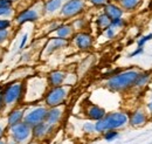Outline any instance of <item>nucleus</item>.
I'll use <instances>...</instances> for the list:
<instances>
[{
    "label": "nucleus",
    "instance_id": "1",
    "mask_svg": "<svg viewBox=\"0 0 152 144\" xmlns=\"http://www.w3.org/2000/svg\"><path fill=\"white\" fill-rule=\"evenodd\" d=\"M23 82H25V91H23L22 101L25 103H31V104L43 98L48 90L47 87H49L47 79L34 75L27 77Z\"/></svg>",
    "mask_w": 152,
    "mask_h": 144
},
{
    "label": "nucleus",
    "instance_id": "2",
    "mask_svg": "<svg viewBox=\"0 0 152 144\" xmlns=\"http://www.w3.org/2000/svg\"><path fill=\"white\" fill-rule=\"evenodd\" d=\"M139 71L134 69V68H130L123 72L116 73L114 75H111L108 81L105 82V86L108 89L111 91H124L130 88H132L134 86V82L139 75Z\"/></svg>",
    "mask_w": 152,
    "mask_h": 144
},
{
    "label": "nucleus",
    "instance_id": "3",
    "mask_svg": "<svg viewBox=\"0 0 152 144\" xmlns=\"http://www.w3.org/2000/svg\"><path fill=\"white\" fill-rule=\"evenodd\" d=\"M129 123V116L123 111H115L105 114L103 118L96 121V132L103 134L108 130H116Z\"/></svg>",
    "mask_w": 152,
    "mask_h": 144
},
{
    "label": "nucleus",
    "instance_id": "4",
    "mask_svg": "<svg viewBox=\"0 0 152 144\" xmlns=\"http://www.w3.org/2000/svg\"><path fill=\"white\" fill-rule=\"evenodd\" d=\"M23 91H25V82L23 81L17 80V81H12V82L5 84L1 90L5 107L13 108V107L18 106L20 102H22Z\"/></svg>",
    "mask_w": 152,
    "mask_h": 144
},
{
    "label": "nucleus",
    "instance_id": "5",
    "mask_svg": "<svg viewBox=\"0 0 152 144\" xmlns=\"http://www.w3.org/2000/svg\"><path fill=\"white\" fill-rule=\"evenodd\" d=\"M70 91V86L68 84H62L58 87H49V89L47 90L43 100L45 103L48 108L52 107H57V106H62Z\"/></svg>",
    "mask_w": 152,
    "mask_h": 144
},
{
    "label": "nucleus",
    "instance_id": "6",
    "mask_svg": "<svg viewBox=\"0 0 152 144\" xmlns=\"http://www.w3.org/2000/svg\"><path fill=\"white\" fill-rule=\"evenodd\" d=\"M43 15V1H34V4L22 11L14 17V21L17 25H23L26 22H34Z\"/></svg>",
    "mask_w": 152,
    "mask_h": 144
},
{
    "label": "nucleus",
    "instance_id": "7",
    "mask_svg": "<svg viewBox=\"0 0 152 144\" xmlns=\"http://www.w3.org/2000/svg\"><path fill=\"white\" fill-rule=\"evenodd\" d=\"M87 7L86 0H66L60 10V17L64 20L78 17L84 12Z\"/></svg>",
    "mask_w": 152,
    "mask_h": 144
},
{
    "label": "nucleus",
    "instance_id": "8",
    "mask_svg": "<svg viewBox=\"0 0 152 144\" xmlns=\"http://www.w3.org/2000/svg\"><path fill=\"white\" fill-rule=\"evenodd\" d=\"M47 111L48 108L43 107V106H38V107H33L31 109L26 108L25 111V116H23V122L27 123L29 126H35L45 122L46 117H47Z\"/></svg>",
    "mask_w": 152,
    "mask_h": 144
},
{
    "label": "nucleus",
    "instance_id": "9",
    "mask_svg": "<svg viewBox=\"0 0 152 144\" xmlns=\"http://www.w3.org/2000/svg\"><path fill=\"white\" fill-rule=\"evenodd\" d=\"M7 129L10 131V135H11L12 140L15 141L18 144L25 143L32 136V126H29L23 121L18 123V124H15V126H10Z\"/></svg>",
    "mask_w": 152,
    "mask_h": 144
},
{
    "label": "nucleus",
    "instance_id": "10",
    "mask_svg": "<svg viewBox=\"0 0 152 144\" xmlns=\"http://www.w3.org/2000/svg\"><path fill=\"white\" fill-rule=\"evenodd\" d=\"M74 43L80 51H89L93 47L94 37L87 32H78L74 34Z\"/></svg>",
    "mask_w": 152,
    "mask_h": 144
},
{
    "label": "nucleus",
    "instance_id": "11",
    "mask_svg": "<svg viewBox=\"0 0 152 144\" xmlns=\"http://www.w3.org/2000/svg\"><path fill=\"white\" fill-rule=\"evenodd\" d=\"M67 46H68V40L67 39H62V37L55 36V37H52L47 42V45L45 46V53L47 55H50L53 54L54 52L60 51V49H62V48H64Z\"/></svg>",
    "mask_w": 152,
    "mask_h": 144
},
{
    "label": "nucleus",
    "instance_id": "12",
    "mask_svg": "<svg viewBox=\"0 0 152 144\" xmlns=\"http://www.w3.org/2000/svg\"><path fill=\"white\" fill-rule=\"evenodd\" d=\"M84 112H86V116L91 120V121H98L101 118L104 117V115L107 114L105 109L97 106L95 103H88L86 106V109H84Z\"/></svg>",
    "mask_w": 152,
    "mask_h": 144
},
{
    "label": "nucleus",
    "instance_id": "13",
    "mask_svg": "<svg viewBox=\"0 0 152 144\" xmlns=\"http://www.w3.org/2000/svg\"><path fill=\"white\" fill-rule=\"evenodd\" d=\"M67 77H68V73L63 72V71H53L52 73H49L48 77H47L48 86L49 87H58V86L66 84Z\"/></svg>",
    "mask_w": 152,
    "mask_h": 144
},
{
    "label": "nucleus",
    "instance_id": "14",
    "mask_svg": "<svg viewBox=\"0 0 152 144\" xmlns=\"http://www.w3.org/2000/svg\"><path fill=\"white\" fill-rule=\"evenodd\" d=\"M63 106V104H62ZM62 106H57V107H52V108H48L47 111V117H46V122L50 126H56L58 124V122L61 121L62 116H63V112H64V109Z\"/></svg>",
    "mask_w": 152,
    "mask_h": 144
},
{
    "label": "nucleus",
    "instance_id": "15",
    "mask_svg": "<svg viewBox=\"0 0 152 144\" xmlns=\"http://www.w3.org/2000/svg\"><path fill=\"white\" fill-rule=\"evenodd\" d=\"M54 130V126H50L48 124L46 121L40 123L38 126H33L32 128V136L34 138H38V140H42L45 138L46 136H48L49 134H52V131Z\"/></svg>",
    "mask_w": 152,
    "mask_h": 144
},
{
    "label": "nucleus",
    "instance_id": "16",
    "mask_svg": "<svg viewBox=\"0 0 152 144\" xmlns=\"http://www.w3.org/2000/svg\"><path fill=\"white\" fill-rule=\"evenodd\" d=\"M25 111H26V108H23V107H18V108L12 109L7 115V128L22 122L23 116H25Z\"/></svg>",
    "mask_w": 152,
    "mask_h": 144
},
{
    "label": "nucleus",
    "instance_id": "17",
    "mask_svg": "<svg viewBox=\"0 0 152 144\" xmlns=\"http://www.w3.org/2000/svg\"><path fill=\"white\" fill-rule=\"evenodd\" d=\"M103 12L111 19H117V18H122L123 14H124V11L123 8L119 6L118 2H113V1H109L104 7H103Z\"/></svg>",
    "mask_w": 152,
    "mask_h": 144
},
{
    "label": "nucleus",
    "instance_id": "18",
    "mask_svg": "<svg viewBox=\"0 0 152 144\" xmlns=\"http://www.w3.org/2000/svg\"><path fill=\"white\" fill-rule=\"evenodd\" d=\"M63 0H45L43 1V15H53L60 13V10L63 5Z\"/></svg>",
    "mask_w": 152,
    "mask_h": 144
},
{
    "label": "nucleus",
    "instance_id": "19",
    "mask_svg": "<svg viewBox=\"0 0 152 144\" xmlns=\"http://www.w3.org/2000/svg\"><path fill=\"white\" fill-rule=\"evenodd\" d=\"M54 33H55V35L57 37H62V39L69 40L72 36H74L75 31H74L72 24H61L54 31Z\"/></svg>",
    "mask_w": 152,
    "mask_h": 144
},
{
    "label": "nucleus",
    "instance_id": "20",
    "mask_svg": "<svg viewBox=\"0 0 152 144\" xmlns=\"http://www.w3.org/2000/svg\"><path fill=\"white\" fill-rule=\"evenodd\" d=\"M148 116L143 110H136L129 116V123L132 126H142L146 123Z\"/></svg>",
    "mask_w": 152,
    "mask_h": 144
},
{
    "label": "nucleus",
    "instance_id": "21",
    "mask_svg": "<svg viewBox=\"0 0 152 144\" xmlns=\"http://www.w3.org/2000/svg\"><path fill=\"white\" fill-rule=\"evenodd\" d=\"M142 0H119V6L124 12H133L138 8Z\"/></svg>",
    "mask_w": 152,
    "mask_h": 144
},
{
    "label": "nucleus",
    "instance_id": "22",
    "mask_svg": "<svg viewBox=\"0 0 152 144\" xmlns=\"http://www.w3.org/2000/svg\"><path fill=\"white\" fill-rule=\"evenodd\" d=\"M150 79H151V74L149 72H145V73L140 72L139 75H138V77H137V80H136V82H134V86L133 87L142 88V87H144L145 84H148L150 82Z\"/></svg>",
    "mask_w": 152,
    "mask_h": 144
},
{
    "label": "nucleus",
    "instance_id": "23",
    "mask_svg": "<svg viewBox=\"0 0 152 144\" xmlns=\"http://www.w3.org/2000/svg\"><path fill=\"white\" fill-rule=\"evenodd\" d=\"M110 22H111V19L109 18L104 12L101 13V14L96 18V25H97V27H98L99 29H102V31H104L107 27H109V26H110Z\"/></svg>",
    "mask_w": 152,
    "mask_h": 144
},
{
    "label": "nucleus",
    "instance_id": "24",
    "mask_svg": "<svg viewBox=\"0 0 152 144\" xmlns=\"http://www.w3.org/2000/svg\"><path fill=\"white\" fill-rule=\"evenodd\" d=\"M15 15V8L12 6H0V19H11Z\"/></svg>",
    "mask_w": 152,
    "mask_h": 144
},
{
    "label": "nucleus",
    "instance_id": "25",
    "mask_svg": "<svg viewBox=\"0 0 152 144\" xmlns=\"http://www.w3.org/2000/svg\"><path fill=\"white\" fill-rule=\"evenodd\" d=\"M72 26H73V28H74V31H82V29H84L86 28V26H87V20L86 18H77L75 19L73 22H72Z\"/></svg>",
    "mask_w": 152,
    "mask_h": 144
},
{
    "label": "nucleus",
    "instance_id": "26",
    "mask_svg": "<svg viewBox=\"0 0 152 144\" xmlns=\"http://www.w3.org/2000/svg\"><path fill=\"white\" fill-rule=\"evenodd\" d=\"M110 26H113V27L117 28V29H121V28H124L126 26V21H125V19H123V17L122 18L114 19V20H111Z\"/></svg>",
    "mask_w": 152,
    "mask_h": 144
},
{
    "label": "nucleus",
    "instance_id": "27",
    "mask_svg": "<svg viewBox=\"0 0 152 144\" xmlns=\"http://www.w3.org/2000/svg\"><path fill=\"white\" fill-rule=\"evenodd\" d=\"M103 137H104V140L108 141V142L114 141L115 138L118 137V131H116V130H108V131L103 132Z\"/></svg>",
    "mask_w": 152,
    "mask_h": 144
},
{
    "label": "nucleus",
    "instance_id": "28",
    "mask_svg": "<svg viewBox=\"0 0 152 144\" xmlns=\"http://www.w3.org/2000/svg\"><path fill=\"white\" fill-rule=\"evenodd\" d=\"M82 129H83V131L86 134H94V132H96L95 123H91V122H86L82 126Z\"/></svg>",
    "mask_w": 152,
    "mask_h": 144
},
{
    "label": "nucleus",
    "instance_id": "29",
    "mask_svg": "<svg viewBox=\"0 0 152 144\" xmlns=\"http://www.w3.org/2000/svg\"><path fill=\"white\" fill-rule=\"evenodd\" d=\"M10 35H11V29H2L0 31V46L4 45L8 39H10Z\"/></svg>",
    "mask_w": 152,
    "mask_h": 144
},
{
    "label": "nucleus",
    "instance_id": "30",
    "mask_svg": "<svg viewBox=\"0 0 152 144\" xmlns=\"http://www.w3.org/2000/svg\"><path fill=\"white\" fill-rule=\"evenodd\" d=\"M116 29L117 28H115V27H113V26H109V27H107L103 32H104V34H105V36L108 37V39H114L115 36H116Z\"/></svg>",
    "mask_w": 152,
    "mask_h": 144
},
{
    "label": "nucleus",
    "instance_id": "31",
    "mask_svg": "<svg viewBox=\"0 0 152 144\" xmlns=\"http://www.w3.org/2000/svg\"><path fill=\"white\" fill-rule=\"evenodd\" d=\"M150 40H152V33L148 34V35L142 36V37H139L138 41H137V46H138V47H143V46H144L148 41H150Z\"/></svg>",
    "mask_w": 152,
    "mask_h": 144
},
{
    "label": "nucleus",
    "instance_id": "32",
    "mask_svg": "<svg viewBox=\"0 0 152 144\" xmlns=\"http://www.w3.org/2000/svg\"><path fill=\"white\" fill-rule=\"evenodd\" d=\"M110 0H88L89 4H91L94 7H104Z\"/></svg>",
    "mask_w": 152,
    "mask_h": 144
},
{
    "label": "nucleus",
    "instance_id": "33",
    "mask_svg": "<svg viewBox=\"0 0 152 144\" xmlns=\"http://www.w3.org/2000/svg\"><path fill=\"white\" fill-rule=\"evenodd\" d=\"M12 26V21L10 19H0V31L8 29Z\"/></svg>",
    "mask_w": 152,
    "mask_h": 144
},
{
    "label": "nucleus",
    "instance_id": "34",
    "mask_svg": "<svg viewBox=\"0 0 152 144\" xmlns=\"http://www.w3.org/2000/svg\"><path fill=\"white\" fill-rule=\"evenodd\" d=\"M27 40H28V34H25V35L22 36V40H21V42H20V45H19V49H20V51H22V49L25 48Z\"/></svg>",
    "mask_w": 152,
    "mask_h": 144
},
{
    "label": "nucleus",
    "instance_id": "35",
    "mask_svg": "<svg viewBox=\"0 0 152 144\" xmlns=\"http://www.w3.org/2000/svg\"><path fill=\"white\" fill-rule=\"evenodd\" d=\"M4 88V86H0V112L5 109V103H4V98H2V93L1 90Z\"/></svg>",
    "mask_w": 152,
    "mask_h": 144
},
{
    "label": "nucleus",
    "instance_id": "36",
    "mask_svg": "<svg viewBox=\"0 0 152 144\" xmlns=\"http://www.w3.org/2000/svg\"><path fill=\"white\" fill-rule=\"evenodd\" d=\"M143 51H144V49H143V47H138L134 52H132L131 54L129 55V57H134V56H137V55L142 54V53H143Z\"/></svg>",
    "mask_w": 152,
    "mask_h": 144
},
{
    "label": "nucleus",
    "instance_id": "37",
    "mask_svg": "<svg viewBox=\"0 0 152 144\" xmlns=\"http://www.w3.org/2000/svg\"><path fill=\"white\" fill-rule=\"evenodd\" d=\"M13 4L10 0H0V6H12Z\"/></svg>",
    "mask_w": 152,
    "mask_h": 144
},
{
    "label": "nucleus",
    "instance_id": "38",
    "mask_svg": "<svg viewBox=\"0 0 152 144\" xmlns=\"http://www.w3.org/2000/svg\"><path fill=\"white\" fill-rule=\"evenodd\" d=\"M5 130H6V129H5L4 126H0V138H2V137H4V135H5Z\"/></svg>",
    "mask_w": 152,
    "mask_h": 144
},
{
    "label": "nucleus",
    "instance_id": "39",
    "mask_svg": "<svg viewBox=\"0 0 152 144\" xmlns=\"http://www.w3.org/2000/svg\"><path fill=\"white\" fill-rule=\"evenodd\" d=\"M146 108L149 109V111H150V112L152 114V101H150V102L146 104Z\"/></svg>",
    "mask_w": 152,
    "mask_h": 144
},
{
    "label": "nucleus",
    "instance_id": "40",
    "mask_svg": "<svg viewBox=\"0 0 152 144\" xmlns=\"http://www.w3.org/2000/svg\"><path fill=\"white\" fill-rule=\"evenodd\" d=\"M0 144H7V142H5L2 138H0Z\"/></svg>",
    "mask_w": 152,
    "mask_h": 144
},
{
    "label": "nucleus",
    "instance_id": "41",
    "mask_svg": "<svg viewBox=\"0 0 152 144\" xmlns=\"http://www.w3.org/2000/svg\"><path fill=\"white\" fill-rule=\"evenodd\" d=\"M10 1H11V2H12V4H14V2H18V1H19V0H10Z\"/></svg>",
    "mask_w": 152,
    "mask_h": 144
},
{
    "label": "nucleus",
    "instance_id": "42",
    "mask_svg": "<svg viewBox=\"0 0 152 144\" xmlns=\"http://www.w3.org/2000/svg\"><path fill=\"white\" fill-rule=\"evenodd\" d=\"M110 1H113V2H119V0H110Z\"/></svg>",
    "mask_w": 152,
    "mask_h": 144
},
{
    "label": "nucleus",
    "instance_id": "43",
    "mask_svg": "<svg viewBox=\"0 0 152 144\" xmlns=\"http://www.w3.org/2000/svg\"><path fill=\"white\" fill-rule=\"evenodd\" d=\"M29 1H38V0H29Z\"/></svg>",
    "mask_w": 152,
    "mask_h": 144
}]
</instances>
